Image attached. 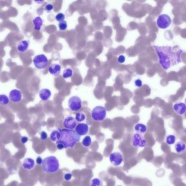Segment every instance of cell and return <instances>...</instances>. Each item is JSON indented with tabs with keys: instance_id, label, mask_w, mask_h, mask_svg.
I'll return each instance as SVG.
<instances>
[{
	"instance_id": "cell-1",
	"label": "cell",
	"mask_w": 186,
	"mask_h": 186,
	"mask_svg": "<svg viewBox=\"0 0 186 186\" xmlns=\"http://www.w3.org/2000/svg\"><path fill=\"white\" fill-rule=\"evenodd\" d=\"M153 48L159 58V62L163 70H168L182 62L181 55L184 51L181 49L174 51L170 46H157Z\"/></svg>"
},
{
	"instance_id": "cell-2",
	"label": "cell",
	"mask_w": 186,
	"mask_h": 186,
	"mask_svg": "<svg viewBox=\"0 0 186 186\" xmlns=\"http://www.w3.org/2000/svg\"><path fill=\"white\" fill-rule=\"evenodd\" d=\"M60 138L57 142H60L65 148H73L80 140V136L75 131L70 129H60ZM56 142V143H57Z\"/></svg>"
},
{
	"instance_id": "cell-3",
	"label": "cell",
	"mask_w": 186,
	"mask_h": 186,
	"mask_svg": "<svg viewBox=\"0 0 186 186\" xmlns=\"http://www.w3.org/2000/svg\"><path fill=\"white\" fill-rule=\"evenodd\" d=\"M42 169L46 173H56L60 169V162L54 156H49L44 159L41 164Z\"/></svg>"
},
{
	"instance_id": "cell-4",
	"label": "cell",
	"mask_w": 186,
	"mask_h": 186,
	"mask_svg": "<svg viewBox=\"0 0 186 186\" xmlns=\"http://www.w3.org/2000/svg\"><path fill=\"white\" fill-rule=\"evenodd\" d=\"M91 118L95 121H102L106 118L107 110L105 107L97 106L91 111Z\"/></svg>"
},
{
	"instance_id": "cell-5",
	"label": "cell",
	"mask_w": 186,
	"mask_h": 186,
	"mask_svg": "<svg viewBox=\"0 0 186 186\" xmlns=\"http://www.w3.org/2000/svg\"><path fill=\"white\" fill-rule=\"evenodd\" d=\"M33 63L36 69L44 70L49 64V59L45 55H37L34 57Z\"/></svg>"
},
{
	"instance_id": "cell-6",
	"label": "cell",
	"mask_w": 186,
	"mask_h": 186,
	"mask_svg": "<svg viewBox=\"0 0 186 186\" xmlns=\"http://www.w3.org/2000/svg\"><path fill=\"white\" fill-rule=\"evenodd\" d=\"M82 106V101L78 96L71 97L68 101V106L72 111L79 110Z\"/></svg>"
},
{
	"instance_id": "cell-7",
	"label": "cell",
	"mask_w": 186,
	"mask_h": 186,
	"mask_svg": "<svg viewBox=\"0 0 186 186\" xmlns=\"http://www.w3.org/2000/svg\"><path fill=\"white\" fill-rule=\"evenodd\" d=\"M156 23L160 29H167L171 23V19L167 14H161L158 16Z\"/></svg>"
},
{
	"instance_id": "cell-8",
	"label": "cell",
	"mask_w": 186,
	"mask_h": 186,
	"mask_svg": "<svg viewBox=\"0 0 186 186\" xmlns=\"http://www.w3.org/2000/svg\"><path fill=\"white\" fill-rule=\"evenodd\" d=\"M8 97L11 102L13 103H19L22 101L23 98V95L20 90L13 89L10 91Z\"/></svg>"
},
{
	"instance_id": "cell-9",
	"label": "cell",
	"mask_w": 186,
	"mask_h": 186,
	"mask_svg": "<svg viewBox=\"0 0 186 186\" xmlns=\"http://www.w3.org/2000/svg\"><path fill=\"white\" fill-rule=\"evenodd\" d=\"M147 142L142 135L138 133L133 135L132 138V145L134 147H144L146 146Z\"/></svg>"
},
{
	"instance_id": "cell-10",
	"label": "cell",
	"mask_w": 186,
	"mask_h": 186,
	"mask_svg": "<svg viewBox=\"0 0 186 186\" xmlns=\"http://www.w3.org/2000/svg\"><path fill=\"white\" fill-rule=\"evenodd\" d=\"M109 160L114 166H119L123 161V157L121 153L119 152L112 153L109 156Z\"/></svg>"
},
{
	"instance_id": "cell-11",
	"label": "cell",
	"mask_w": 186,
	"mask_h": 186,
	"mask_svg": "<svg viewBox=\"0 0 186 186\" xmlns=\"http://www.w3.org/2000/svg\"><path fill=\"white\" fill-rule=\"evenodd\" d=\"M63 124L66 129L70 130H73L77 126L76 121L75 118L72 116L67 117L64 119Z\"/></svg>"
},
{
	"instance_id": "cell-12",
	"label": "cell",
	"mask_w": 186,
	"mask_h": 186,
	"mask_svg": "<svg viewBox=\"0 0 186 186\" xmlns=\"http://www.w3.org/2000/svg\"><path fill=\"white\" fill-rule=\"evenodd\" d=\"M30 41L27 39L21 40L18 42L16 45V49L19 52L21 53H25L29 49Z\"/></svg>"
},
{
	"instance_id": "cell-13",
	"label": "cell",
	"mask_w": 186,
	"mask_h": 186,
	"mask_svg": "<svg viewBox=\"0 0 186 186\" xmlns=\"http://www.w3.org/2000/svg\"><path fill=\"white\" fill-rule=\"evenodd\" d=\"M173 109L178 115H184L186 112V104L182 102L177 103L174 105Z\"/></svg>"
},
{
	"instance_id": "cell-14",
	"label": "cell",
	"mask_w": 186,
	"mask_h": 186,
	"mask_svg": "<svg viewBox=\"0 0 186 186\" xmlns=\"http://www.w3.org/2000/svg\"><path fill=\"white\" fill-rule=\"evenodd\" d=\"M76 132L80 136L86 135L89 131V127L88 124L85 123H79L76 127Z\"/></svg>"
},
{
	"instance_id": "cell-15",
	"label": "cell",
	"mask_w": 186,
	"mask_h": 186,
	"mask_svg": "<svg viewBox=\"0 0 186 186\" xmlns=\"http://www.w3.org/2000/svg\"><path fill=\"white\" fill-rule=\"evenodd\" d=\"M35 161L31 158H25L22 163V166L27 170H31L35 167Z\"/></svg>"
},
{
	"instance_id": "cell-16",
	"label": "cell",
	"mask_w": 186,
	"mask_h": 186,
	"mask_svg": "<svg viewBox=\"0 0 186 186\" xmlns=\"http://www.w3.org/2000/svg\"><path fill=\"white\" fill-rule=\"evenodd\" d=\"M49 72L54 77H58L61 72V66L57 63L52 64L49 68Z\"/></svg>"
},
{
	"instance_id": "cell-17",
	"label": "cell",
	"mask_w": 186,
	"mask_h": 186,
	"mask_svg": "<svg viewBox=\"0 0 186 186\" xmlns=\"http://www.w3.org/2000/svg\"><path fill=\"white\" fill-rule=\"evenodd\" d=\"M39 96L42 101H47L51 96V92L49 89L43 88L39 91Z\"/></svg>"
},
{
	"instance_id": "cell-18",
	"label": "cell",
	"mask_w": 186,
	"mask_h": 186,
	"mask_svg": "<svg viewBox=\"0 0 186 186\" xmlns=\"http://www.w3.org/2000/svg\"><path fill=\"white\" fill-rule=\"evenodd\" d=\"M34 30L35 31H40L43 25V20L40 16H36L32 21Z\"/></svg>"
},
{
	"instance_id": "cell-19",
	"label": "cell",
	"mask_w": 186,
	"mask_h": 186,
	"mask_svg": "<svg viewBox=\"0 0 186 186\" xmlns=\"http://www.w3.org/2000/svg\"><path fill=\"white\" fill-rule=\"evenodd\" d=\"M175 150L178 153H182L185 152L186 150V144L184 141H180L175 145Z\"/></svg>"
},
{
	"instance_id": "cell-20",
	"label": "cell",
	"mask_w": 186,
	"mask_h": 186,
	"mask_svg": "<svg viewBox=\"0 0 186 186\" xmlns=\"http://www.w3.org/2000/svg\"><path fill=\"white\" fill-rule=\"evenodd\" d=\"M134 131L138 134H143L147 131V127L143 123H137L134 126Z\"/></svg>"
},
{
	"instance_id": "cell-21",
	"label": "cell",
	"mask_w": 186,
	"mask_h": 186,
	"mask_svg": "<svg viewBox=\"0 0 186 186\" xmlns=\"http://www.w3.org/2000/svg\"><path fill=\"white\" fill-rule=\"evenodd\" d=\"M60 138V129H56L54 130L52 132L50 138L52 141L53 142H57Z\"/></svg>"
},
{
	"instance_id": "cell-22",
	"label": "cell",
	"mask_w": 186,
	"mask_h": 186,
	"mask_svg": "<svg viewBox=\"0 0 186 186\" xmlns=\"http://www.w3.org/2000/svg\"><path fill=\"white\" fill-rule=\"evenodd\" d=\"M10 100L8 96L5 94L0 95V105L2 106H6L9 103Z\"/></svg>"
},
{
	"instance_id": "cell-23",
	"label": "cell",
	"mask_w": 186,
	"mask_h": 186,
	"mask_svg": "<svg viewBox=\"0 0 186 186\" xmlns=\"http://www.w3.org/2000/svg\"><path fill=\"white\" fill-rule=\"evenodd\" d=\"M176 136L175 135H168L165 138V142L168 145H171L174 144L176 142Z\"/></svg>"
},
{
	"instance_id": "cell-24",
	"label": "cell",
	"mask_w": 186,
	"mask_h": 186,
	"mask_svg": "<svg viewBox=\"0 0 186 186\" xmlns=\"http://www.w3.org/2000/svg\"><path fill=\"white\" fill-rule=\"evenodd\" d=\"M73 74H74L73 70L70 68H67L64 70L62 76H63V78L67 79V78L72 77Z\"/></svg>"
},
{
	"instance_id": "cell-25",
	"label": "cell",
	"mask_w": 186,
	"mask_h": 186,
	"mask_svg": "<svg viewBox=\"0 0 186 186\" xmlns=\"http://www.w3.org/2000/svg\"><path fill=\"white\" fill-rule=\"evenodd\" d=\"M91 139L90 136H86L83 139L82 145L85 147H89L91 145Z\"/></svg>"
},
{
	"instance_id": "cell-26",
	"label": "cell",
	"mask_w": 186,
	"mask_h": 186,
	"mask_svg": "<svg viewBox=\"0 0 186 186\" xmlns=\"http://www.w3.org/2000/svg\"><path fill=\"white\" fill-rule=\"evenodd\" d=\"M85 118H86V116H85V114L83 113H78L77 114H76V116H75V120L76 121L79 122H82L85 120Z\"/></svg>"
},
{
	"instance_id": "cell-27",
	"label": "cell",
	"mask_w": 186,
	"mask_h": 186,
	"mask_svg": "<svg viewBox=\"0 0 186 186\" xmlns=\"http://www.w3.org/2000/svg\"><path fill=\"white\" fill-rule=\"evenodd\" d=\"M91 186H103V184L100 179L94 178L91 181Z\"/></svg>"
},
{
	"instance_id": "cell-28",
	"label": "cell",
	"mask_w": 186,
	"mask_h": 186,
	"mask_svg": "<svg viewBox=\"0 0 186 186\" xmlns=\"http://www.w3.org/2000/svg\"><path fill=\"white\" fill-rule=\"evenodd\" d=\"M58 26L60 28V30L61 31H65L66 29H67V23L66 21H63L62 22H60L58 23Z\"/></svg>"
},
{
	"instance_id": "cell-29",
	"label": "cell",
	"mask_w": 186,
	"mask_h": 186,
	"mask_svg": "<svg viewBox=\"0 0 186 186\" xmlns=\"http://www.w3.org/2000/svg\"><path fill=\"white\" fill-rule=\"evenodd\" d=\"M65 17V16L64 14H63V13H59L56 15V17H55V18H56V20L58 22L60 23V22H62V21H64Z\"/></svg>"
},
{
	"instance_id": "cell-30",
	"label": "cell",
	"mask_w": 186,
	"mask_h": 186,
	"mask_svg": "<svg viewBox=\"0 0 186 186\" xmlns=\"http://www.w3.org/2000/svg\"><path fill=\"white\" fill-rule=\"evenodd\" d=\"M48 137L47 136V134L46 133V132H44V131H42L40 132V139L41 140H46L47 139V138Z\"/></svg>"
},
{
	"instance_id": "cell-31",
	"label": "cell",
	"mask_w": 186,
	"mask_h": 186,
	"mask_svg": "<svg viewBox=\"0 0 186 186\" xmlns=\"http://www.w3.org/2000/svg\"><path fill=\"white\" fill-rule=\"evenodd\" d=\"M53 5H51V4H47L45 7V9L46 12L51 11L53 9Z\"/></svg>"
},
{
	"instance_id": "cell-32",
	"label": "cell",
	"mask_w": 186,
	"mask_h": 186,
	"mask_svg": "<svg viewBox=\"0 0 186 186\" xmlns=\"http://www.w3.org/2000/svg\"><path fill=\"white\" fill-rule=\"evenodd\" d=\"M125 59H126L124 55H120L118 58V62H119V63H123L125 61Z\"/></svg>"
},
{
	"instance_id": "cell-33",
	"label": "cell",
	"mask_w": 186,
	"mask_h": 186,
	"mask_svg": "<svg viewBox=\"0 0 186 186\" xmlns=\"http://www.w3.org/2000/svg\"><path fill=\"white\" fill-rule=\"evenodd\" d=\"M72 175L70 173H67L65 174L64 176V178L65 181H70V180L72 178Z\"/></svg>"
},
{
	"instance_id": "cell-34",
	"label": "cell",
	"mask_w": 186,
	"mask_h": 186,
	"mask_svg": "<svg viewBox=\"0 0 186 186\" xmlns=\"http://www.w3.org/2000/svg\"><path fill=\"white\" fill-rule=\"evenodd\" d=\"M134 83H135V85L137 86V87H138V88L142 86V80H140V79H137V80L135 81Z\"/></svg>"
},
{
	"instance_id": "cell-35",
	"label": "cell",
	"mask_w": 186,
	"mask_h": 186,
	"mask_svg": "<svg viewBox=\"0 0 186 186\" xmlns=\"http://www.w3.org/2000/svg\"><path fill=\"white\" fill-rule=\"evenodd\" d=\"M56 146H57V149H58V150H62L63 148H65L64 145L60 142H57L56 143Z\"/></svg>"
},
{
	"instance_id": "cell-36",
	"label": "cell",
	"mask_w": 186,
	"mask_h": 186,
	"mask_svg": "<svg viewBox=\"0 0 186 186\" xmlns=\"http://www.w3.org/2000/svg\"><path fill=\"white\" fill-rule=\"evenodd\" d=\"M28 140H29V138H28V137H27L23 136V137H22L21 138V142H22L23 144H25L27 143V142L28 141Z\"/></svg>"
},
{
	"instance_id": "cell-37",
	"label": "cell",
	"mask_w": 186,
	"mask_h": 186,
	"mask_svg": "<svg viewBox=\"0 0 186 186\" xmlns=\"http://www.w3.org/2000/svg\"><path fill=\"white\" fill-rule=\"evenodd\" d=\"M43 160L40 157H38L36 158V162L38 164H41L43 163Z\"/></svg>"
},
{
	"instance_id": "cell-38",
	"label": "cell",
	"mask_w": 186,
	"mask_h": 186,
	"mask_svg": "<svg viewBox=\"0 0 186 186\" xmlns=\"http://www.w3.org/2000/svg\"><path fill=\"white\" fill-rule=\"evenodd\" d=\"M35 2L38 3H40L44 2V1H35Z\"/></svg>"
},
{
	"instance_id": "cell-39",
	"label": "cell",
	"mask_w": 186,
	"mask_h": 186,
	"mask_svg": "<svg viewBox=\"0 0 186 186\" xmlns=\"http://www.w3.org/2000/svg\"><path fill=\"white\" fill-rule=\"evenodd\" d=\"M184 133H185V134H186V129H185V130H184Z\"/></svg>"
},
{
	"instance_id": "cell-40",
	"label": "cell",
	"mask_w": 186,
	"mask_h": 186,
	"mask_svg": "<svg viewBox=\"0 0 186 186\" xmlns=\"http://www.w3.org/2000/svg\"><path fill=\"white\" fill-rule=\"evenodd\" d=\"M121 186V185H119V186Z\"/></svg>"
},
{
	"instance_id": "cell-41",
	"label": "cell",
	"mask_w": 186,
	"mask_h": 186,
	"mask_svg": "<svg viewBox=\"0 0 186 186\" xmlns=\"http://www.w3.org/2000/svg\"><path fill=\"white\" fill-rule=\"evenodd\" d=\"M0 186H1V185H0Z\"/></svg>"
}]
</instances>
